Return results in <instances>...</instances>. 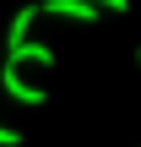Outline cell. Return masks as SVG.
<instances>
[{"mask_svg": "<svg viewBox=\"0 0 141 147\" xmlns=\"http://www.w3.org/2000/svg\"><path fill=\"white\" fill-rule=\"evenodd\" d=\"M38 16H43V11H38V5H22V11H16V16H11V27H5V49H16V44H22V38H27V27H33V22H38Z\"/></svg>", "mask_w": 141, "mask_h": 147, "instance_id": "cell-4", "label": "cell"}, {"mask_svg": "<svg viewBox=\"0 0 141 147\" xmlns=\"http://www.w3.org/2000/svg\"><path fill=\"white\" fill-rule=\"evenodd\" d=\"M38 11L43 16H65V22H98L103 16L92 0H38Z\"/></svg>", "mask_w": 141, "mask_h": 147, "instance_id": "cell-2", "label": "cell"}, {"mask_svg": "<svg viewBox=\"0 0 141 147\" xmlns=\"http://www.w3.org/2000/svg\"><path fill=\"white\" fill-rule=\"evenodd\" d=\"M5 60H16V65H54V49H49V44H33V38H22L16 49H5Z\"/></svg>", "mask_w": 141, "mask_h": 147, "instance_id": "cell-3", "label": "cell"}, {"mask_svg": "<svg viewBox=\"0 0 141 147\" xmlns=\"http://www.w3.org/2000/svg\"><path fill=\"white\" fill-rule=\"evenodd\" d=\"M0 87H5V93H11L16 104H27V109H38V104H49V93H43L38 82H27L16 60H5V65H0Z\"/></svg>", "mask_w": 141, "mask_h": 147, "instance_id": "cell-1", "label": "cell"}, {"mask_svg": "<svg viewBox=\"0 0 141 147\" xmlns=\"http://www.w3.org/2000/svg\"><path fill=\"white\" fill-rule=\"evenodd\" d=\"M0 147H22V131H16V125H5V120H0Z\"/></svg>", "mask_w": 141, "mask_h": 147, "instance_id": "cell-5", "label": "cell"}, {"mask_svg": "<svg viewBox=\"0 0 141 147\" xmlns=\"http://www.w3.org/2000/svg\"><path fill=\"white\" fill-rule=\"evenodd\" d=\"M136 60H141V49H136Z\"/></svg>", "mask_w": 141, "mask_h": 147, "instance_id": "cell-7", "label": "cell"}, {"mask_svg": "<svg viewBox=\"0 0 141 147\" xmlns=\"http://www.w3.org/2000/svg\"><path fill=\"white\" fill-rule=\"evenodd\" d=\"M92 5H98V11H114V16H125V11H130V0H92Z\"/></svg>", "mask_w": 141, "mask_h": 147, "instance_id": "cell-6", "label": "cell"}]
</instances>
